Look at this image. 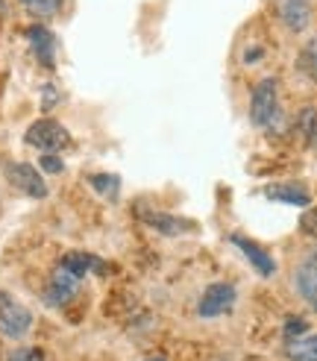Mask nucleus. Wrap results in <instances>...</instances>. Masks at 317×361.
<instances>
[{
  "mask_svg": "<svg viewBox=\"0 0 317 361\" xmlns=\"http://www.w3.org/2000/svg\"><path fill=\"white\" fill-rule=\"evenodd\" d=\"M276 118H279V80L261 77L250 94V121L259 130H268Z\"/></svg>",
  "mask_w": 317,
  "mask_h": 361,
  "instance_id": "nucleus-1",
  "label": "nucleus"
},
{
  "mask_svg": "<svg viewBox=\"0 0 317 361\" xmlns=\"http://www.w3.org/2000/svg\"><path fill=\"white\" fill-rule=\"evenodd\" d=\"M24 141L30 144V147L35 150H42V153H62L65 147H70V133L65 130V126L59 121H50V118H42V121H35L30 123V130L24 133Z\"/></svg>",
  "mask_w": 317,
  "mask_h": 361,
  "instance_id": "nucleus-2",
  "label": "nucleus"
},
{
  "mask_svg": "<svg viewBox=\"0 0 317 361\" xmlns=\"http://www.w3.org/2000/svg\"><path fill=\"white\" fill-rule=\"evenodd\" d=\"M235 300H238V291L229 282H215V285H209L203 291V297L197 302V314L206 317V320L220 317V314H226L229 309H232Z\"/></svg>",
  "mask_w": 317,
  "mask_h": 361,
  "instance_id": "nucleus-3",
  "label": "nucleus"
},
{
  "mask_svg": "<svg viewBox=\"0 0 317 361\" xmlns=\"http://www.w3.org/2000/svg\"><path fill=\"white\" fill-rule=\"evenodd\" d=\"M32 326V314L21 302H15L9 294L0 291V335L6 338H21Z\"/></svg>",
  "mask_w": 317,
  "mask_h": 361,
  "instance_id": "nucleus-4",
  "label": "nucleus"
},
{
  "mask_svg": "<svg viewBox=\"0 0 317 361\" xmlns=\"http://www.w3.org/2000/svg\"><path fill=\"white\" fill-rule=\"evenodd\" d=\"M6 176L18 191H24L27 197H32V200H44L47 197V185H44L42 173H39V168H32L30 161H15V165H9Z\"/></svg>",
  "mask_w": 317,
  "mask_h": 361,
  "instance_id": "nucleus-5",
  "label": "nucleus"
},
{
  "mask_svg": "<svg viewBox=\"0 0 317 361\" xmlns=\"http://www.w3.org/2000/svg\"><path fill=\"white\" fill-rule=\"evenodd\" d=\"M229 241H232L241 252H244V259L247 262H250V267L256 270V274L259 276H264V279H271L273 274H276V259L271 256V252L268 250H264V247H259L256 241H250V238H247V235H238V232H235V235H229Z\"/></svg>",
  "mask_w": 317,
  "mask_h": 361,
  "instance_id": "nucleus-6",
  "label": "nucleus"
},
{
  "mask_svg": "<svg viewBox=\"0 0 317 361\" xmlns=\"http://www.w3.org/2000/svg\"><path fill=\"white\" fill-rule=\"evenodd\" d=\"M276 15L288 32H306L311 24V0H276Z\"/></svg>",
  "mask_w": 317,
  "mask_h": 361,
  "instance_id": "nucleus-7",
  "label": "nucleus"
},
{
  "mask_svg": "<svg viewBox=\"0 0 317 361\" xmlns=\"http://www.w3.org/2000/svg\"><path fill=\"white\" fill-rule=\"evenodd\" d=\"M294 291L306 302H317V247L306 252L294 267Z\"/></svg>",
  "mask_w": 317,
  "mask_h": 361,
  "instance_id": "nucleus-8",
  "label": "nucleus"
},
{
  "mask_svg": "<svg viewBox=\"0 0 317 361\" xmlns=\"http://www.w3.org/2000/svg\"><path fill=\"white\" fill-rule=\"evenodd\" d=\"M77 291H80V279H77V276H70L68 270L56 267V274H53L50 282H47L44 302L53 305V309H62V305H68L70 300L77 297Z\"/></svg>",
  "mask_w": 317,
  "mask_h": 361,
  "instance_id": "nucleus-9",
  "label": "nucleus"
},
{
  "mask_svg": "<svg viewBox=\"0 0 317 361\" xmlns=\"http://www.w3.org/2000/svg\"><path fill=\"white\" fill-rule=\"evenodd\" d=\"M27 42L35 53V59H39L44 68H53V62H56V39H53V32L42 24H32L27 30Z\"/></svg>",
  "mask_w": 317,
  "mask_h": 361,
  "instance_id": "nucleus-10",
  "label": "nucleus"
},
{
  "mask_svg": "<svg viewBox=\"0 0 317 361\" xmlns=\"http://www.w3.org/2000/svg\"><path fill=\"white\" fill-rule=\"evenodd\" d=\"M144 221L162 232V235H188V232H197V224H191L188 218H180V214H168V212H147Z\"/></svg>",
  "mask_w": 317,
  "mask_h": 361,
  "instance_id": "nucleus-11",
  "label": "nucleus"
},
{
  "mask_svg": "<svg viewBox=\"0 0 317 361\" xmlns=\"http://www.w3.org/2000/svg\"><path fill=\"white\" fill-rule=\"evenodd\" d=\"M264 194L276 203H288V206H309L311 203V191L303 183H273L264 188Z\"/></svg>",
  "mask_w": 317,
  "mask_h": 361,
  "instance_id": "nucleus-12",
  "label": "nucleus"
},
{
  "mask_svg": "<svg viewBox=\"0 0 317 361\" xmlns=\"http://www.w3.org/2000/svg\"><path fill=\"white\" fill-rule=\"evenodd\" d=\"M59 267L68 270L70 276L80 279V276H85V274H92V270H97V274H100L106 264H103L97 256H92V252H65L62 262H59Z\"/></svg>",
  "mask_w": 317,
  "mask_h": 361,
  "instance_id": "nucleus-13",
  "label": "nucleus"
},
{
  "mask_svg": "<svg viewBox=\"0 0 317 361\" xmlns=\"http://www.w3.org/2000/svg\"><path fill=\"white\" fill-rule=\"evenodd\" d=\"M285 358L288 361H317V332H306L299 338L285 341Z\"/></svg>",
  "mask_w": 317,
  "mask_h": 361,
  "instance_id": "nucleus-14",
  "label": "nucleus"
},
{
  "mask_svg": "<svg viewBox=\"0 0 317 361\" xmlns=\"http://www.w3.org/2000/svg\"><path fill=\"white\" fill-rule=\"evenodd\" d=\"M297 71L303 74L306 80L317 82V35H311V39L306 42V47L299 50L297 56Z\"/></svg>",
  "mask_w": 317,
  "mask_h": 361,
  "instance_id": "nucleus-15",
  "label": "nucleus"
},
{
  "mask_svg": "<svg viewBox=\"0 0 317 361\" xmlns=\"http://www.w3.org/2000/svg\"><path fill=\"white\" fill-rule=\"evenodd\" d=\"M88 183H92V188L100 197H106V200H118V191H120L118 173H94V176H88Z\"/></svg>",
  "mask_w": 317,
  "mask_h": 361,
  "instance_id": "nucleus-16",
  "label": "nucleus"
},
{
  "mask_svg": "<svg viewBox=\"0 0 317 361\" xmlns=\"http://www.w3.org/2000/svg\"><path fill=\"white\" fill-rule=\"evenodd\" d=\"M297 130H299V135H303L306 147L317 150V109H303V112H299Z\"/></svg>",
  "mask_w": 317,
  "mask_h": 361,
  "instance_id": "nucleus-17",
  "label": "nucleus"
},
{
  "mask_svg": "<svg viewBox=\"0 0 317 361\" xmlns=\"http://www.w3.org/2000/svg\"><path fill=\"white\" fill-rule=\"evenodd\" d=\"M21 6H24L32 18H39V21H47V18L59 15L62 0H21Z\"/></svg>",
  "mask_w": 317,
  "mask_h": 361,
  "instance_id": "nucleus-18",
  "label": "nucleus"
},
{
  "mask_svg": "<svg viewBox=\"0 0 317 361\" xmlns=\"http://www.w3.org/2000/svg\"><path fill=\"white\" fill-rule=\"evenodd\" d=\"M6 361H44V353L39 347H18L9 353Z\"/></svg>",
  "mask_w": 317,
  "mask_h": 361,
  "instance_id": "nucleus-19",
  "label": "nucleus"
},
{
  "mask_svg": "<svg viewBox=\"0 0 317 361\" xmlns=\"http://www.w3.org/2000/svg\"><path fill=\"white\" fill-rule=\"evenodd\" d=\"M299 229H303V235L317 241V209H309L303 218H299Z\"/></svg>",
  "mask_w": 317,
  "mask_h": 361,
  "instance_id": "nucleus-20",
  "label": "nucleus"
},
{
  "mask_svg": "<svg viewBox=\"0 0 317 361\" xmlns=\"http://www.w3.org/2000/svg\"><path fill=\"white\" fill-rule=\"evenodd\" d=\"M306 332H309V323L306 320H299V317H288L285 320V341L299 338V335H306Z\"/></svg>",
  "mask_w": 317,
  "mask_h": 361,
  "instance_id": "nucleus-21",
  "label": "nucleus"
},
{
  "mask_svg": "<svg viewBox=\"0 0 317 361\" xmlns=\"http://www.w3.org/2000/svg\"><path fill=\"white\" fill-rule=\"evenodd\" d=\"M42 171L44 173H62L65 171V161L59 156H53V153H44L42 156Z\"/></svg>",
  "mask_w": 317,
  "mask_h": 361,
  "instance_id": "nucleus-22",
  "label": "nucleus"
},
{
  "mask_svg": "<svg viewBox=\"0 0 317 361\" xmlns=\"http://www.w3.org/2000/svg\"><path fill=\"white\" fill-rule=\"evenodd\" d=\"M56 100H59V92L53 85H44V92H42V106L44 109H53L56 106Z\"/></svg>",
  "mask_w": 317,
  "mask_h": 361,
  "instance_id": "nucleus-23",
  "label": "nucleus"
},
{
  "mask_svg": "<svg viewBox=\"0 0 317 361\" xmlns=\"http://www.w3.org/2000/svg\"><path fill=\"white\" fill-rule=\"evenodd\" d=\"M147 361H168V358H165V355H150Z\"/></svg>",
  "mask_w": 317,
  "mask_h": 361,
  "instance_id": "nucleus-24",
  "label": "nucleus"
},
{
  "mask_svg": "<svg viewBox=\"0 0 317 361\" xmlns=\"http://www.w3.org/2000/svg\"><path fill=\"white\" fill-rule=\"evenodd\" d=\"M311 305H314V309H317V302H311Z\"/></svg>",
  "mask_w": 317,
  "mask_h": 361,
  "instance_id": "nucleus-25",
  "label": "nucleus"
}]
</instances>
